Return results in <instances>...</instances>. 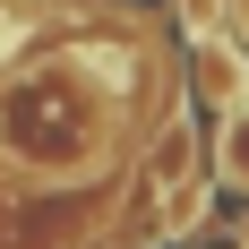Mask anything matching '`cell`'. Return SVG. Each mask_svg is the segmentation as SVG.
I'll use <instances>...</instances> for the list:
<instances>
[{
    "label": "cell",
    "instance_id": "6da1fadb",
    "mask_svg": "<svg viewBox=\"0 0 249 249\" xmlns=\"http://www.w3.org/2000/svg\"><path fill=\"white\" fill-rule=\"evenodd\" d=\"M215 172L224 189L249 198V103H224V129H215Z\"/></svg>",
    "mask_w": 249,
    "mask_h": 249
}]
</instances>
